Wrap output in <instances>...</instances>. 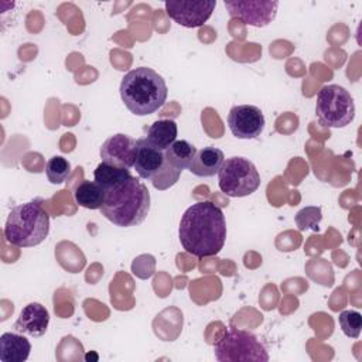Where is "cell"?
<instances>
[{
    "instance_id": "22",
    "label": "cell",
    "mask_w": 362,
    "mask_h": 362,
    "mask_svg": "<svg viewBox=\"0 0 362 362\" xmlns=\"http://www.w3.org/2000/svg\"><path fill=\"white\" fill-rule=\"evenodd\" d=\"M342 332L349 338H358L362 328V315L355 310H344L338 317Z\"/></svg>"
},
{
    "instance_id": "3",
    "label": "cell",
    "mask_w": 362,
    "mask_h": 362,
    "mask_svg": "<svg viewBox=\"0 0 362 362\" xmlns=\"http://www.w3.org/2000/svg\"><path fill=\"white\" fill-rule=\"evenodd\" d=\"M150 211V192L136 177H130L123 185L106 192L100 208L102 215L113 225L130 228L140 225Z\"/></svg>"
},
{
    "instance_id": "15",
    "label": "cell",
    "mask_w": 362,
    "mask_h": 362,
    "mask_svg": "<svg viewBox=\"0 0 362 362\" xmlns=\"http://www.w3.org/2000/svg\"><path fill=\"white\" fill-rule=\"evenodd\" d=\"M31 352V344L20 332H4L0 337V361L1 362H24Z\"/></svg>"
},
{
    "instance_id": "14",
    "label": "cell",
    "mask_w": 362,
    "mask_h": 362,
    "mask_svg": "<svg viewBox=\"0 0 362 362\" xmlns=\"http://www.w3.org/2000/svg\"><path fill=\"white\" fill-rule=\"evenodd\" d=\"M223 161H225L223 151L216 147L208 146L201 150H197L195 157L192 158L188 170L197 177L208 178L218 174Z\"/></svg>"
},
{
    "instance_id": "21",
    "label": "cell",
    "mask_w": 362,
    "mask_h": 362,
    "mask_svg": "<svg viewBox=\"0 0 362 362\" xmlns=\"http://www.w3.org/2000/svg\"><path fill=\"white\" fill-rule=\"evenodd\" d=\"M181 175V170L175 168L174 165H171L167 160L164 161L161 170L150 180L153 187L156 189H160V191H164V189H168L171 188L180 178Z\"/></svg>"
},
{
    "instance_id": "2",
    "label": "cell",
    "mask_w": 362,
    "mask_h": 362,
    "mask_svg": "<svg viewBox=\"0 0 362 362\" xmlns=\"http://www.w3.org/2000/svg\"><path fill=\"white\" fill-rule=\"evenodd\" d=\"M119 90L124 106L136 116L157 112L164 105L168 93L164 78L147 66L129 71L122 78Z\"/></svg>"
},
{
    "instance_id": "7",
    "label": "cell",
    "mask_w": 362,
    "mask_h": 362,
    "mask_svg": "<svg viewBox=\"0 0 362 362\" xmlns=\"http://www.w3.org/2000/svg\"><path fill=\"white\" fill-rule=\"evenodd\" d=\"M218 184L228 197L240 198L253 194L260 187V175L250 160L235 156L222 163L218 171Z\"/></svg>"
},
{
    "instance_id": "17",
    "label": "cell",
    "mask_w": 362,
    "mask_h": 362,
    "mask_svg": "<svg viewBox=\"0 0 362 362\" xmlns=\"http://www.w3.org/2000/svg\"><path fill=\"white\" fill-rule=\"evenodd\" d=\"M132 177L130 170L120 168L107 163H100L96 170L93 171V180L99 184L106 192L113 191L123 185Z\"/></svg>"
},
{
    "instance_id": "13",
    "label": "cell",
    "mask_w": 362,
    "mask_h": 362,
    "mask_svg": "<svg viewBox=\"0 0 362 362\" xmlns=\"http://www.w3.org/2000/svg\"><path fill=\"white\" fill-rule=\"evenodd\" d=\"M137 154L134 160V170L143 180H151L163 167L165 157L164 151L153 147L144 137L137 139Z\"/></svg>"
},
{
    "instance_id": "11",
    "label": "cell",
    "mask_w": 362,
    "mask_h": 362,
    "mask_svg": "<svg viewBox=\"0 0 362 362\" xmlns=\"http://www.w3.org/2000/svg\"><path fill=\"white\" fill-rule=\"evenodd\" d=\"M137 148V140L127 134L116 133L103 141L100 158L103 163L129 170L134 165Z\"/></svg>"
},
{
    "instance_id": "4",
    "label": "cell",
    "mask_w": 362,
    "mask_h": 362,
    "mask_svg": "<svg viewBox=\"0 0 362 362\" xmlns=\"http://www.w3.org/2000/svg\"><path fill=\"white\" fill-rule=\"evenodd\" d=\"M49 233V215L40 201H28L11 208L4 238L17 247H33L45 240Z\"/></svg>"
},
{
    "instance_id": "1",
    "label": "cell",
    "mask_w": 362,
    "mask_h": 362,
    "mask_svg": "<svg viewBox=\"0 0 362 362\" xmlns=\"http://www.w3.org/2000/svg\"><path fill=\"white\" fill-rule=\"evenodd\" d=\"M178 238L189 255L197 257L218 255L226 240V222L222 209L211 201L192 204L181 216Z\"/></svg>"
},
{
    "instance_id": "6",
    "label": "cell",
    "mask_w": 362,
    "mask_h": 362,
    "mask_svg": "<svg viewBox=\"0 0 362 362\" xmlns=\"http://www.w3.org/2000/svg\"><path fill=\"white\" fill-rule=\"evenodd\" d=\"M315 115L320 123L327 127H345L355 117L354 99L344 86L325 85L317 95Z\"/></svg>"
},
{
    "instance_id": "19",
    "label": "cell",
    "mask_w": 362,
    "mask_h": 362,
    "mask_svg": "<svg viewBox=\"0 0 362 362\" xmlns=\"http://www.w3.org/2000/svg\"><path fill=\"white\" fill-rule=\"evenodd\" d=\"M195 153L197 148L187 140H175L170 147L164 150V157L171 165L182 171L189 167Z\"/></svg>"
},
{
    "instance_id": "23",
    "label": "cell",
    "mask_w": 362,
    "mask_h": 362,
    "mask_svg": "<svg viewBox=\"0 0 362 362\" xmlns=\"http://www.w3.org/2000/svg\"><path fill=\"white\" fill-rule=\"evenodd\" d=\"M321 219H322V214H321V208L320 206L303 208L296 215V223H297L300 230H305V229L317 230L318 229V223H320Z\"/></svg>"
},
{
    "instance_id": "5",
    "label": "cell",
    "mask_w": 362,
    "mask_h": 362,
    "mask_svg": "<svg viewBox=\"0 0 362 362\" xmlns=\"http://www.w3.org/2000/svg\"><path fill=\"white\" fill-rule=\"evenodd\" d=\"M214 354L219 362H266L269 354L257 337L246 329L232 328L215 344Z\"/></svg>"
},
{
    "instance_id": "16",
    "label": "cell",
    "mask_w": 362,
    "mask_h": 362,
    "mask_svg": "<svg viewBox=\"0 0 362 362\" xmlns=\"http://www.w3.org/2000/svg\"><path fill=\"white\" fill-rule=\"evenodd\" d=\"M178 127L173 119H160L148 126L146 141L158 150H165L177 139Z\"/></svg>"
},
{
    "instance_id": "8",
    "label": "cell",
    "mask_w": 362,
    "mask_h": 362,
    "mask_svg": "<svg viewBox=\"0 0 362 362\" xmlns=\"http://www.w3.org/2000/svg\"><path fill=\"white\" fill-rule=\"evenodd\" d=\"M223 4L230 17L253 27H266L270 24L279 7V1L276 0H225Z\"/></svg>"
},
{
    "instance_id": "12",
    "label": "cell",
    "mask_w": 362,
    "mask_h": 362,
    "mask_svg": "<svg viewBox=\"0 0 362 362\" xmlns=\"http://www.w3.org/2000/svg\"><path fill=\"white\" fill-rule=\"evenodd\" d=\"M49 324V313L40 303H30L23 307L14 329L20 334L30 337H41L47 332Z\"/></svg>"
},
{
    "instance_id": "20",
    "label": "cell",
    "mask_w": 362,
    "mask_h": 362,
    "mask_svg": "<svg viewBox=\"0 0 362 362\" xmlns=\"http://www.w3.org/2000/svg\"><path fill=\"white\" fill-rule=\"evenodd\" d=\"M45 174L51 184H62L71 174V164L62 156H54L45 164Z\"/></svg>"
},
{
    "instance_id": "18",
    "label": "cell",
    "mask_w": 362,
    "mask_h": 362,
    "mask_svg": "<svg viewBox=\"0 0 362 362\" xmlns=\"http://www.w3.org/2000/svg\"><path fill=\"white\" fill-rule=\"evenodd\" d=\"M74 198L79 206L86 209H100L106 198V191L95 181L83 180L75 187Z\"/></svg>"
},
{
    "instance_id": "10",
    "label": "cell",
    "mask_w": 362,
    "mask_h": 362,
    "mask_svg": "<svg viewBox=\"0 0 362 362\" xmlns=\"http://www.w3.org/2000/svg\"><path fill=\"white\" fill-rule=\"evenodd\" d=\"M228 126L238 139H256L264 129V116L255 105H238L228 113Z\"/></svg>"
},
{
    "instance_id": "9",
    "label": "cell",
    "mask_w": 362,
    "mask_h": 362,
    "mask_svg": "<svg viewBox=\"0 0 362 362\" xmlns=\"http://www.w3.org/2000/svg\"><path fill=\"white\" fill-rule=\"evenodd\" d=\"M215 6V0H168L164 4L167 16L187 28L201 27L206 23Z\"/></svg>"
}]
</instances>
